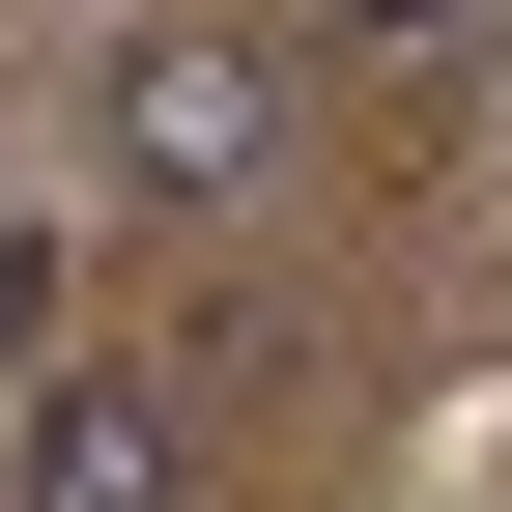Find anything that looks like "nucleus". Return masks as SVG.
Here are the masks:
<instances>
[{"mask_svg": "<svg viewBox=\"0 0 512 512\" xmlns=\"http://www.w3.org/2000/svg\"><path fill=\"white\" fill-rule=\"evenodd\" d=\"M256 171H285V57L200 29V0H114L86 29V200L200 228V200H256Z\"/></svg>", "mask_w": 512, "mask_h": 512, "instance_id": "obj_1", "label": "nucleus"}, {"mask_svg": "<svg viewBox=\"0 0 512 512\" xmlns=\"http://www.w3.org/2000/svg\"><path fill=\"white\" fill-rule=\"evenodd\" d=\"M0 512H171V399H143V370H29Z\"/></svg>", "mask_w": 512, "mask_h": 512, "instance_id": "obj_2", "label": "nucleus"}, {"mask_svg": "<svg viewBox=\"0 0 512 512\" xmlns=\"http://www.w3.org/2000/svg\"><path fill=\"white\" fill-rule=\"evenodd\" d=\"M313 29H342V57H484L512 0H313Z\"/></svg>", "mask_w": 512, "mask_h": 512, "instance_id": "obj_3", "label": "nucleus"}]
</instances>
